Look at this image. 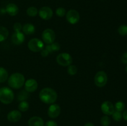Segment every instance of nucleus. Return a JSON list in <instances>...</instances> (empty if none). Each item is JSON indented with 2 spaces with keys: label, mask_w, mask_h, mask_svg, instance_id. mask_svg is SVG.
I'll list each match as a JSON object with an SVG mask.
<instances>
[{
  "label": "nucleus",
  "mask_w": 127,
  "mask_h": 126,
  "mask_svg": "<svg viewBox=\"0 0 127 126\" xmlns=\"http://www.w3.org/2000/svg\"><path fill=\"white\" fill-rule=\"evenodd\" d=\"M27 14L29 16H31V17H35V16H37L38 14V9L36 8L35 7H33V6H31L29 7V8H27Z\"/></svg>",
  "instance_id": "obj_22"
},
{
  "label": "nucleus",
  "mask_w": 127,
  "mask_h": 126,
  "mask_svg": "<svg viewBox=\"0 0 127 126\" xmlns=\"http://www.w3.org/2000/svg\"><path fill=\"white\" fill-rule=\"evenodd\" d=\"M50 45L52 52L57 51H59L60 49V45L57 42H53L52 44H50Z\"/></svg>",
  "instance_id": "obj_29"
},
{
  "label": "nucleus",
  "mask_w": 127,
  "mask_h": 126,
  "mask_svg": "<svg viewBox=\"0 0 127 126\" xmlns=\"http://www.w3.org/2000/svg\"><path fill=\"white\" fill-rule=\"evenodd\" d=\"M110 122L111 120L108 116H103L100 119V124L102 126H109L110 124Z\"/></svg>",
  "instance_id": "obj_23"
},
{
  "label": "nucleus",
  "mask_w": 127,
  "mask_h": 126,
  "mask_svg": "<svg viewBox=\"0 0 127 126\" xmlns=\"http://www.w3.org/2000/svg\"><path fill=\"white\" fill-rule=\"evenodd\" d=\"M101 111L106 116L112 115L115 111V107L114 105L110 101H105L103 102L101 105Z\"/></svg>",
  "instance_id": "obj_10"
},
{
  "label": "nucleus",
  "mask_w": 127,
  "mask_h": 126,
  "mask_svg": "<svg viewBox=\"0 0 127 126\" xmlns=\"http://www.w3.org/2000/svg\"><path fill=\"white\" fill-rule=\"evenodd\" d=\"M8 79V72L4 67H0V83L4 82Z\"/></svg>",
  "instance_id": "obj_19"
},
{
  "label": "nucleus",
  "mask_w": 127,
  "mask_h": 126,
  "mask_svg": "<svg viewBox=\"0 0 127 126\" xmlns=\"http://www.w3.org/2000/svg\"><path fill=\"white\" fill-rule=\"evenodd\" d=\"M22 30L23 33L26 35H32L35 32V27L32 23H27L24 25Z\"/></svg>",
  "instance_id": "obj_17"
},
{
  "label": "nucleus",
  "mask_w": 127,
  "mask_h": 126,
  "mask_svg": "<svg viewBox=\"0 0 127 126\" xmlns=\"http://www.w3.org/2000/svg\"><path fill=\"white\" fill-rule=\"evenodd\" d=\"M45 126H58L57 124L54 121H48L46 122Z\"/></svg>",
  "instance_id": "obj_31"
},
{
  "label": "nucleus",
  "mask_w": 127,
  "mask_h": 126,
  "mask_svg": "<svg viewBox=\"0 0 127 126\" xmlns=\"http://www.w3.org/2000/svg\"><path fill=\"white\" fill-rule=\"evenodd\" d=\"M29 126H44V121L38 116L32 117L28 121Z\"/></svg>",
  "instance_id": "obj_16"
},
{
  "label": "nucleus",
  "mask_w": 127,
  "mask_h": 126,
  "mask_svg": "<svg viewBox=\"0 0 127 126\" xmlns=\"http://www.w3.org/2000/svg\"><path fill=\"white\" fill-rule=\"evenodd\" d=\"M25 40V35L23 32H15L11 37V41L12 43L16 45L21 44Z\"/></svg>",
  "instance_id": "obj_13"
},
{
  "label": "nucleus",
  "mask_w": 127,
  "mask_h": 126,
  "mask_svg": "<svg viewBox=\"0 0 127 126\" xmlns=\"http://www.w3.org/2000/svg\"><path fill=\"white\" fill-rule=\"evenodd\" d=\"M68 73L71 75H74L78 72V68L74 65H69L68 66V69H67Z\"/></svg>",
  "instance_id": "obj_24"
},
{
  "label": "nucleus",
  "mask_w": 127,
  "mask_h": 126,
  "mask_svg": "<svg viewBox=\"0 0 127 126\" xmlns=\"http://www.w3.org/2000/svg\"><path fill=\"white\" fill-rule=\"evenodd\" d=\"M66 18L67 21L71 24H76L80 19L79 12L74 9H71L66 14Z\"/></svg>",
  "instance_id": "obj_8"
},
{
  "label": "nucleus",
  "mask_w": 127,
  "mask_h": 126,
  "mask_svg": "<svg viewBox=\"0 0 127 126\" xmlns=\"http://www.w3.org/2000/svg\"><path fill=\"white\" fill-rule=\"evenodd\" d=\"M112 117L114 119V121H121L122 119V114L121 112H119V111H115L114 112V113L112 114Z\"/></svg>",
  "instance_id": "obj_27"
},
{
  "label": "nucleus",
  "mask_w": 127,
  "mask_h": 126,
  "mask_svg": "<svg viewBox=\"0 0 127 126\" xmlns=\"http://www.w3.org/2000/svg\"><path fill=\"white\" fill-rule=\"evenodd\" d=\"M14 95L11 88L4 86L0 88V101L5 105H9L12 102Z\"/></svg>",
  "instance_id": "obj_3"
},
{
  "label": "nucleus",
  "mask_w": 127,
  "mask_h": 126,
  "mask_svg": "<svg viewBox=\"0 0 127 126\" xmlns=\"http://www.w3.org/2000/svg\"><path fill=\"white\" fill-rule=\"evenodd\" d=\"M22 114L18 110H12L10 111L7 116V119L11 122H17L21 120Z\"/></svg>",
  "instance_id": "obj_14"
},
{
  "label": "nucleus",
  "mask_w": 127,
  "mask_h": 126,
  "mask_svg": "<svg viewBox=\"0 0 127 126\" xmlns=\"http://www.w3.org/2000/svg\"><path fill=\"white\" fill-rule=\"evenodd\" d=\"M18 108L19 110L21 112H26L29 108V104L26 101H21V103L18 105Z\"/></svg>",
  "instance_id": "obj_20"
},
{
  "label": "nucleus",
  "mask_w": 127,
  "mask_h": 126,
  "mask_svg": "<svg viewBox=\"0 0 127 126\" xmlns=\"http://www.w3.org/2000/svg\"><path fill=\"white\" fill-rule=\"evenodd\" d=\"M25 84V77L21 73H14L9 77L8 85L11 88L18 89L24 86Z\"/></svg>",
  "instance_id": "obj_2"
},
{
  "label": "nucleus",
  "mask_w": 127,
  "mask_h": 126,
  "mask_svg": "<svg viewBox=\"0 0 127 126\" xmlns=\"http://www.w3.org/2000/svg\"><path fill=\"white\" fill-rule=\"evenodd\" d=\"M126 72H127V67H126Z\"/></svg>",
  "instance_id": "obj_36"
},
{
  "label": "nucleus",
  "mask_w": 127,
  "mask_h": 126,
  "mask_svg": "<svg viewBox=\"0 0 127 126\" xmlns=\"http://www.w3.org/2000/svg\"><path fill=\"white\" fill-rule=\"evenodd\" d=\"M84 126H94V125L93 123H91V122H88Z\"/></svg>",
  "instance_id": "obj_35"
},
{
  "label": "nucleus",
  "mask_w": 127,
  "mask_h": 126,
  "mask_svg": "<svg viewBox=\"0 0 127 126\" xmlns=\"http://www.w3.org/2000/svg\"><path fill=\"white\" fill-rule=\"evenodd\" d=\"M13 28L15 32H21V30H22V26L21 23L16 22V23H14V25H13Z\"/></svg>",
  "instance_id": "obj_30"
},
{
  "label": "nucleus",
  "mask_w": 127,
  "mask_h": 126,
  "mask_svg": "<svg viewBox=\"0 0 127 126\" xmlns=\"http://www.w3.org/2000/svg\"><path fill=\"white\" fill-rule=\"evenodd\" d=\"M122 116H123V118H124L125 121H127V109L124 111V112L122 114Z\"/></svg>",
  "instance_id": "obj_34"
},
{
  "label": "nucleus",
  "mask_w": 127,
  "mask_h": 126,
  "mask_svg": "<svg viewBox=\"0 0 127 126\" xmlns=\"http://www.w3.org/2000/svg\"><path fill=\"white\" fill-rule=\"evenodd\" d=\"M61 112L60 107L57 104H52L48 109V115L50 118L55 119L59 116Z\"/></svg>",
  "instance_id": "obj_11"
},
{
  "label": "nucleus",
  "mask_w": 127,
  "mask_h": 126,
  "mask_svg": "<svg viewBox=\"0 0 127 126\" xmlns=\"http://www.w3.org/2000/svg\"><path fill=\"white\" fill-rule=\"evenodd\" d=\"M107 75L103 70L97 72L94 77V82L98 87H103L105 86L107 83Z\"/></svg>",
  "instance_id": "obj_5"
},
{
  "label": "nucleus",
  "mask_w": 127,
  "mask_h": 126,
  "mask_svg": "<svg viewBox=\"0 0 127 126\" xmlns=\"http://www.w3.org/2000/svg\"><path fill=\"white\" fill-rule=\"evenodd\" d=\"M6 12L11 16H15L18 14L19 7L14 3H9L6 6Z\"/></svg>",
  "instance_id": "obj_15"
},
{
  "label": "nucleus",
  "mask_w": 127,
  "mask_h": 126,
  "mask_svg": "<svg viewBox=\"0 0 127 126\" xmlns=\"http://www.w3.org/2000/svg\"><path fill=\"white\" fill-rule=\"evenodd\" d=\"M25 90L29 93H32L35 91L38 88V83L35 79H30L24 84Z\"/></svg>",
  "instance_id": "obj_12"
},
{
  "label": "nucleus",
  "mask_w": 127,
  "mask_h": 126,
  "mask_svg": "<svg viewBox=\"0 0 127 126\" xmlns=\"http://www.w3.org/2000/svg\"><path fill=\"white\" fill-rule=\"evenodd\" d=\"M48 54H49V52H48L47 49H42V52H41V55H42V56L47 57Z\"/></svg>",
  "instance_id": "obj_33"
},
{
  "label": "nucleus",
  "mask_w": 127,
  "mask_h": 126,
  "mask_svg": "<svg viewBox=\"0 0 127 126\" xmlns=\"http://www.w3.org/2000/svg\"><path fill=\"white\" fill-rule=\"evenodd\" d=\"M66 14V10L65 9H64L63 7H58V8H57V10H56V14H57V16H58V17H63V16H65Z\"/></svg>",
  "instance_id": "obj_28"
},
{
  "label": "nucleus",
  "mask_w": 127,
  "mask_h": 126,
  "mask_svg": "<svg viewBox=\"0 0 127 126\" xmlns=\"http://www.w3.org/2000/svg\"><path fill=\"white\" fill-rule=\"evenodd\" d=\"M57 62L62 66H69L73 63V58L68 53H60L57 56Z\"/></svg>",
  "instance_id": "obj_4"
},
{
  "label": "nucleus",
  "mask_w": 127,
  "mask_h": 126,
  "mask_svg": "<svg viewBox=\"0 0 127 126\" xmlns=\"http://www.w3.org/2000/svg\"><path fill=\"white\" fill-rule=\"evenodd\" d=\"M121 61L124 64H127V52H125L121 58Z\"/></svg>",
  "instance_id": "obj_32"
},
{
  "label": "nucleus",
  "mask_w": 127,
  "mask_h": 126,
  "mask_svg": "<svg viewBox=\"0 0 127 126\" xmlns=\"http://www.w3.org/2000/svg\"><path fill=\"white\" fill-rule=\"evenodd\" d=\"M125 104H124V103L123 102V101H117V102L115 103L114 107H115V109L116 110V111H119V112H122V111H124V109H125Z\"/></svg>",
  "instance_id": "obj_25"
},
{
  "label": "nucleus",
  "mask_w": 127,
  "mask_h": 126,
  "mask_svg": "<svg viewBox=\"0 0 127 126\" xmlns=\"http://www.w3.org/2000/svg\"><path fill=\"white\" fill-rule=\"evenodd\" d=\"M118 32L122 36L127 35V25H122L118 28Z\"/></svg>",
  "instance_id": "obj_26"
},
{
  "label": "nucleus",
  "mask_w": 127,
  "mask_h": 126,
  "mask_svg": "<svg viewBox=\"0 0 127 126\" xmlns=\"http://www.w3.org/2000/svg\"><path fill=\"white\" fill-rule=\"evenodd\" d=\"M39 98L41 101L45 104H53L57 100L58 95L55 90L51 88H45L39 93Z\"/></svg>",
  "instance_id": "obj_1"
},
{
  "label": "nucleus",
  "mask_w": 127,
  "mask_h": 126,
  "mask_svg": "<svg viewBox=\"0 0 127 126\" xmlns=\"http://www.w3.org/2000/svg\"><path fill=\"white\" fill-rule=\"evenodd\" d=\"M9 36V31L6 27L0 26V42H3Z\"/></svg>",
  "instance_id": "obj_18"
},
{
  "label": "nucleus",
  "mask_w": 127,
  "mask_h": 126,
  "mask_svg": "<svg viewBox=\"0 0 127 126\" xmlns=\"http://www.w3.org/2000/svg\"><path fill=\"white\" fill-rule=\"evenodd\" d=\"M44 44L42 41L38 38H33L28 43V48L31 51L37 53L43 49Z\"/></svg>",
  "instance_id": "obj_6"
},
{
  "label": "nucleus",
  "mask_w": 127,
  "mask_h": 126,
  "mask_svg": "<svg viewBox=\"0 0 127 126\" xmlns=\"http://www.w3.org/2000/svg\"><path fill=\"white\" fill-rule=\"evenodd\" d=\"M29 96V92H27L26 90H22L17 95V100L20 101H26Z\"/></svg>",
  "instance_id": "obj_21"
},
{
  "label": "nucleus",
  "mask_w": 127,
  "mask_h": 126,
  "mask_svg": "<svg viewBox=\"0 0 127 126\" xmlns=\"http://www.w3.org/2000/svg\"><path fill=\"white\" fill-rule=\"evenodd\" d=\"M55 33L52 29L47 28L43 32L42 35V38L43 42L47 44H52L55 40Z\"/></svg>",
  "instance_id": "obj_7"
},
{
  "label": "nucleus",
  "mask_w": 127,
  "mask_h": 126,
  "mask_svg": "<svg viewBox=\"0 0 127 126\" xmlns=\"http://www.w3.org/2000/svg\"><path fill=\"white\" fill-rule=\"evenodd\" d=\"M38 15L43 20L48 21L53 16V11L50 7L44 6L40 9L38 11Z\"/></svg>",
  "instance_id": "obj_9"
}]
</instances>
